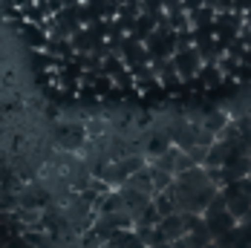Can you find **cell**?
I'll return each mask as SVG.
<instances>
[{
    "mask_svg": "<svg viewBox=\"0 0 251 248\" xmlns=\"http://www.w3.org/2000/svg\"><path fill=\"white\" fill-rule=\"evenodd\" d=\"M220 194H223V199H226L228 211H231L237 220H243L246 211H249V205H251V179L249 176H240V179L226 182V185L220 188Z\"/></svg>",
    "mask_w": 251,
    "mask_h": 248,
    "instance_id": "obj_1",
    "label": "cell"
},
{
    "mask_svg": "<svg viewBox=\"0 0 251 248\" xmlns=\"http://www.w3.org/2000/svg\"><path fill=\"white\" fill-rule=\"evenodd\" d=\"M171 64H174V70L179 73V78H182V81H188V78H194V75L200 73L202 58H200V52H197V47L191 44V47L176 50L174 55H171Z\"/></svg>",
    "mask_w": 251,
    "mask_h": 248,
    "instance_id": "obj_2",
    "label": "cell"
},
{
    "mask_svg": "<svg viewBox=\"0 0 251 248\" xmlns=\"http://www.w3.org/2000/svg\"><path fill=\"white\" fill-rule=\"evenodd\" d=\"M234 248H251V220H237V225H234Z\"/></svg>",
    "mask_w": 251,
    "mask_h": 248,
    "instance_id": "obj_3",
    "label": "cell"
},
{
    "mask_svg": "<svg viewBox=\"0 0 251 248\" xmlns=\"http://www.w3.org/2000/svg\"><path fill=\"white\" fill-rule=\"evenodd\" d=\"M226 124H228V116H226V113H211V116H208V122H205V127H208V130L217 136V133H220Z\"/></svg>",
    "mask_w": 251,
    "mask_h": 248,
    "instance_id": "obj_4",
    "label": "cell"
},
{
    "mask_svg": "<svg viewBox=\"0 0 251 248\" xmlns=\"http://www.w3.org/2000/svg\"><path fill=\"white\" fill-rule=\"evenodd\" d=\"M234 12H251V0H231Z\"/></svg>",
    "mask_w": 251,
    "mask_h": 248,
    "instance_id": "obj_5",
    "label": "cell"
},
{
    "mask_svg": "<svg viewBox=\"0 0 251 248\" xmlns=\"http://www.w3.org/2000/svg\"><path fill=\"white\" fill-rule=\"evenodd\" d=\"M243 220H251V205H249V211H246V217H243Z\"/></svg>",
    "mask_w": 251,
    "mask_h": 248,
    "instance_id": "obj_6",
    "label": "cell"
},
{
    "mask_svg": "<svg viewBox=\"0 0 251 248\" xmlns=\"http://www.w3.org/2000/svg\"><path fill=\"white\" fill-rule=\"evenodd\" d=\"M249 179H251V171H249Z\"/></svg>",
    "mask_w": 251,
    "mask_h": 248,
    "instance_id": "obj_7",
    "label": "cell"
}]
</instances>
